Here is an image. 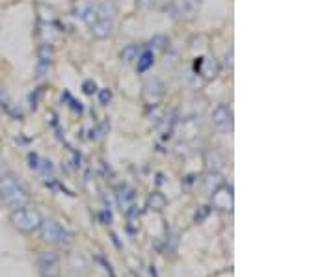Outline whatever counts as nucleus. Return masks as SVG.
Masks as SVG:
<instances>
[{"mask_svg": "<svg viewBox=\"0 0 335 277\" xmlns=\"http://www.w3.org/2000/svg\"><path fill=\"white\" fill-rule=\"evenodd\" d=\"M90 28H92V34L95 36V38L104 39L112 34L114 22H112V19H101V17H97V19L90 24Z\"/></svg>", "mask_w": 335, "mask_h": 277, "instance_id": "obj_8", "label": "nucleus"}, {"mask_svg": "<svg viewBox=\"0 0 335 277\" xmlns=\"http://www.w3.org/2000/svg\"><path fill=\"white\" fill-rule=\"evenodd\" d=\"M116 13H118V6L114 4L112 0H104L97 8V17H101V19H114Z\"/></svg>", "mask_w": 335, "mask_h": 277, "instance_id": "obj_11", "label": "nucleus"}, {"mask_svg": "<svg viewBox=\"0 0 335 277\" xmlns=\"http://www.w3.org/2000/svg\"><path fill=\"white\" fill-rule=\"evenodd\" d=\"M52 60V47L50 45H41L39 47V61H43V64H50Z\"/></svg>", "mask_w": 335, "mask_h": 277, "instance_id": "obj_16", "label": "nucleus"}, {"mask_svg": "<svg viewBox=\"0 0 335 277\" xmlns=\"http://www.w3.org/2000/svg\"><path fill=\"white\" fill-rule=\"evenodd\" d=\"M203 66H205V67H203V71H201V73H203L207 78H214V76L220 73V66H218V61L214 60V58H209V60H205V61H203Z\"/></svg>", "mask_w": 335, "mask_h": 277, "instance_id": "obj_15", "label": "nucleus"}, {"mask_svg": "<svg viewBox=\"0 0 335 277\" xmlns=\"http://www.w3.org/2000/svg\"><path fill=\"white\" fill-rule=\"evenodd\" d=\"M200 10V0H172V4L166 8V13L173 19L181 17H192Z\"/></svg>", "mask_w": 335, "mask_h": 277, "instance_id": "obj_4", "label": "nucleus"}, {"mask_svg": "<svg viewBox=\"0 0 335 277\" xmlns=\"http://www.w3.org/2000/svg\"><path fill=\"white\" fill-rule=\"evenodd\" d=\"M0 199L6 207L11 210L26 207L30 201L26 188L22 186V182L17 179L13 173H2L0 175Z\"/></svg>", "mask_w": 335, "mask_h": 277, "instance_id": "obj_1", "label": "nucleus"}, {"mask_svg": "<svg viewBox=\"0 0 335 277\" xmlns=\"http://www.w3.org/2000/svg\"><path fill=\"white\" fill-rule=\"evenodd\" d=\"M99 101H101V104H108L112 101V91H110L108 87H104V89L99 91Z\"/></svg>", "mask_w": 335, "mask_h": 277, "instance_id": "obj_17", "label": "nucleus"}, {"mask_svg": "<svg viewBox=\"0 0 335 277\" xmlns=\"http://www.w3.org/2000/svg\"><path fill=\"white\" fill-rule=\"evenodd\" d=\"M147 205H149V208H153V210H162V208L166 207V197H164L160 192H153L151 196H149V199H147Z\"/></svg>", "mask_w": 335, "mask_h": 277, "instance_id": "obj_14", "label": "nucleus"}, {"mask_svg": "<svg viewBox=\"0 0 335 277\" xmlns=\"http://www.w3.org/2000/svg\"><path fill=\"white\" fill-rule=\"evenodd\" d=\"M205 162H207V169H209V171L218 173V171L224 168L226 160H224V157L218 151H209L205 157Z\"/></svg>", "mask_w": 335, "mask_h": 277, "instance_id": "obj_9", "label": "nucleus"}, {"mask_svg": "<svg viewBox=\"0 0 335 277\" xmlns=\"http://www.w3.org/2000/svg\"><path fill=\"white\" fill-rule=\"evenodd\" d=\"M151 6H153V0H138V8L147 10V8H151Z\"/></svg>", "mask_w": 335, "mask_h": 277, "instance_id": "obj_20", "label": "nucleus"}, {"mask_svg": "<svg viewBox=\"0 0 335 277\" xmlns=\"http://www.w3.org/2000/svg\"><path fill=\"white\" fill-rule=\"evenodd\" d=\"M82 87H84V91H86L88 95H92V93L95 91V89H97V86H95V82H92V80H86V82H84V86H82Z\"/></svg>", "mask_w": 335, "mask_h": 277, "instance_id": "obj_18", "label": "nucleus"}, {"mask_svg": "<svg viewBox=\"0 0 335 277\" xmlns=\"http://www.w3.org/2000/svg\"><path fill=\"white\" fill-rule=\"evenodd\" d=\"M41 216H39L38 210H34V208H17V210L11 212V223L15 225V229L22 231V233H30L34 229H39L41 225Z\"/></svg>", "mask_w": 335, "mask_h": 277, "instance_id": "obj_2", "label": "nucleus"}, {"mask_svg": "<svg viewBox=\"0 0 335 277\" xmlns=\"http://www.w3.org/2000/svg\"><path fill=\"white\" fill-rule=\"evenodd\" d=\"M226 66L231 69L233 67V47H229V50L226 52Z\"/></svg>", "mask_w": 335, "mask_h": 277, "instance_id": "obj_19", "label": "nucleus"}, {"mask_svg": "<svg viewBox=\"0 0 335 277\" xmlns=\"http://www.w3.org/2000/svg\"><path fill=\"white\" fill-rule=\"evenodd\" d=\"M39 229H41V236H43L47 242H50V244H65V242H69V238H71V234L67 233V229H64L56 222H41Z\"/></svg>", "mask_w": 335, "mask_h": 277, "instance_id": "obj_3", "label": "nucleus"}, {"mask_svg": "<svg viewBox=\"0 0 335 277\" xmlns=\"http://www.w3.org/2000/svg\"><path fill=\"white\" fill-rule=\"evenodd\" d=\"M39 266L45 273H49V277L56 275L58 273V255L52 251H43L39 255Z\"/></svg>", "mask_w": 335, "mask_h": 277, "instance_id": "obj_7", "label": "nucleus"}, {"mask_svg": "<svg viewBox=\"0 0 335 277\" xmlns=\"http://www.w3.org/2000/svg\"><path fill=\"white\" fill-rule=\"evenodd\" d=\"M212 123L216 125L218 131L231 132L233 131V110L227 104H218L212 110Z\"/></svg>", "mask_w": 335, "mask_h": 277, "instance_id": "obj_5", "label": "nucleus"}, {"mask_svg": "<svg viewBox=\"0 0 335 277\" xmlns=\"http://www.w3.org/2000/svg\"><path fill=\"white\" fill-rule=\"evenodd\" d=\"M222 186V177L218 173H212V171H209V177L205 179V190L209 192V194H214V192L218 190Z\"/></svg>", "mask_w": 335, "mask_h": 277, "instance_id": "obj_13", "label": "nucleus"}, {"mask_svg": "<svg viewBox=\"0 0 335 277\" xmlns=\"http://www.w3.org/2000/svg\"><path fill=\"white\" fill-rule=\"evenodd\" d=\"M138 54H140V49H138V45H127L123 50H121V61L123 64H134L138 60Z\"/></svg>", "mask_w": 335, "mask_h": 277, "instance_id": "obj_12", "label": "nucleus"}, {"mask_svg": "<svg viewBox=\"0 0 335 277\" xmlns=\"http://www.w3.org/2000/svg\"><path fill=\"white\" fill-rule=\"evenodd\" d=\"M155 64V54H153V50L146 49L142 50L140 54H138V60H136V69L138 73H146L149 67Z\"/></svg>", "mask_w": 335, "mask_h": 277, "instance_id": "obj_10", "label": "nucleus"}, {"mask_svg": "<svg viewBox=\"0 0 335 277\" xmlns=\"http://www.w3.org/2000/svg\"><path fill=\"white\" fill-rule=\"evenodd\" d=\"M30 160L38 162V155H30ZM30 166H32V169H39V164H30Z\"/></svg>", "mask_w": 335, "mask_h": 277, "instance_id": "obj_21", "label": "nucleus"}, {"mask_svg": "<svg viewBox=\"0 0 335 277\" xmlns=\"http://www.w3.org/2000/svg\"><path fill=\"white\" fill-rule=\"evenodd\" d=\"M212 203H214V207L220 208V210H231L233 208L231 186H220V188L212 194Z\"/></svg>", "mask_w": 335, "mask_h": 277, "instance_id": "obj_6", "label": "nucleus"}]
</instances>
